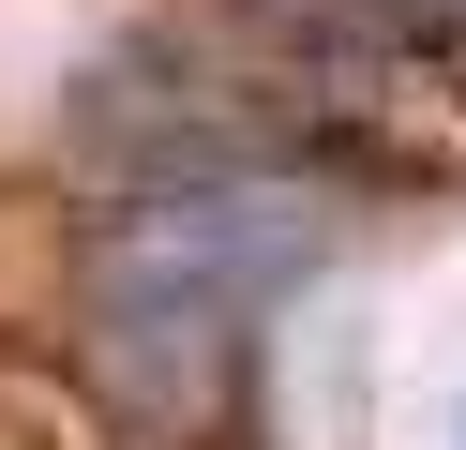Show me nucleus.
<instances>
[{
  "mask_svg": "<svg viewBox=\"0 0 466 450\" xmlns=\"http://www.w3.org/2000/svg\"><path fill=\"white\" fill-rule=\"evenodd\" d=\"M316 255H331V195L286 165H166L106 195L76 255V330H91L106 405H136L151 435H226L271 345V300Z\"/></svg>",
  "mask_w": 466,
  "mask_h": 450,
  "instance_id": "nucleus-1",
  "label": "nucleus"
},
{
  "mask_svg": "<svg viewBox=\"0 0 466 450\" xmlns=\"http://www.w3.org/2000/svg\"><path fill=\"white\" fill-rule=\"evenodd\" d=\"M346 15H391V30H436V15H466V0H346Z\"/></svg>",
  "mask_w": 466,
  "mask_h": 450,
  "instance_id": "nucleus-2",
  "label": "nucleus"
}]
</instances>
